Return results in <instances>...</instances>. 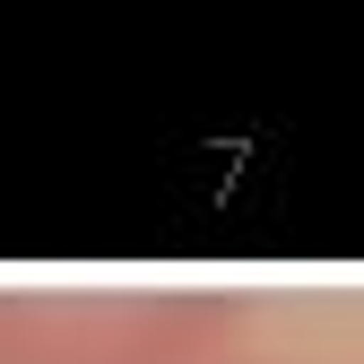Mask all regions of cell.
Listing matches in <instances>:
<instances>
[{
	"label": "cell",
	"mask_w": 364,
	"mask_h": 364,
	"mask_svg": "<svg viewBox=\"0 0 364 364\" xmlns=\"http://www.w3.org/2000/svg\"><path fill=\"white\" fill-rule=\"evenodd\" d=\"M235 304L217 295H61L0 287V364H217Z\"/></svg>",
	"instance_id": "1"
}]
</instances>
